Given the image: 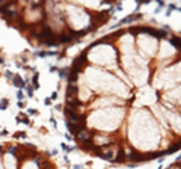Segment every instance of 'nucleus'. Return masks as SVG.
<instances>
[{
    "mask_svg": "<svg viewBox=\"0 0 181 169\" xmlns=\"http://www.w3.org/2000/svg\"><path fill=\"white\" fill-rule=\"evenodd\" d=\"M12 83H14V86L15 88H18V89H23V88H26V82L18 76V74H15V76H12Z\"/></svg>",
    "mask_w": 181,
    "mask_h": 169,
    "instance_id": "nucleus-1",
    "label": "nucleus"
},
{
    "mask_svg": "<svg viewBox=\"0 0 181 169\" xmlns=\"http://www.w3.org/2000/svg\"><path fill=\"white\" fill-rule=\"evenodd\" d=\"M76 94H79V86H76V83H69L66 86V98L68 97H74Z\"/></svg>",
    "mask_w": 181,
    "mask_h": 169,
    "instance_id": "nucleus-2",
    "label": "nucleus"
},
{
    "mask_svg": "<svg viewBox=\"0 0 181 169\" xmlns=\"http://www.w3.org/2000/svg\"><path fill=\"white\" fill-rule=\"evenodd\" d=\"M137 18H140V14H134V15H130V17H125V18H122V20L118 23V26L127 24V23H133L134 20H137ZM118 26H116V27H118Z\"/></svg>",
    "mask_w": 181,
    "mask_h": 169,
    "instance_id": "nucleus-3",
    "label": "nucleus"
},
{
    "mask_svg": "<svg viewBox=\"0 0 181 169\" xmlns=\"http://www.w3.org/2000/svg\"><path fill=\"white\" fill-rule=\"evenodd\" d=\"M125 159H127V151H125L124 148H119L118 149V156H116V162L118 163H122Z\"/></svg>",
    "mask_w": 181,
    "mask_h": 169,
    "instance_id": "nucleus-4",
    "label": "nucleus"
},
{
    "mask_svg": "<svg viewBox=\"0 0 181 169\" xmlns=\"http://www.w3.org/2000/svg\"><path fill=\"white\" fill-rule=\"evenodd\" d=\"M169 41H171V44H172L174 47H177V48L181 50V39H180V38H171Z\"/></svg>",
    "mask_w": 181,
    "mask_h": 169,
    "instance_id": "nucleus-5",
    "label": "nucleus"
},
{
    "mask_svg": "<svg viewBox=\"0 0 181 169\" xmlns=\"http://www.w3.org/2000/svg\"><path fill=\"white\" fill-rule=\"evenodd\" d=\"M38 77H39L38 74H35L33 79H32V85H33V88H35V89H38V88H39V85H38Z\"/></svg>",
    "mask_w": 181,
    "mask_h": 169,
    "instance_id": "nucleus-6",
    "label": "nucleus"
},
{
    "mask_svg": "<svg viewBox=\"0 0 181 169\" xmlns=\"http://www.w3.org/2000/svg\"><path fill=\"white\" fill-rule=\"evenodd\" d=\"M8 106H9V101H8L6 98H3L2 101H0V110H5Z\"/></svg>",
    "mask_w": 181,
    "mask_h": 169,
    "instance_id": "nucleus-7",
    "label": "nucleus"
},
{
    "mask_svg": "<svg viewBox=\"0 0 181 169\" xmlns=\"http://www.w3.org/2000/svg\"><path fill=\"white\" fill-rule=\"evenodd\" d=\"M26 133H24V131H17V133H15V137L18 139V137H20V139H26Z\"/></svg>",
    "mask_w": 181,
    "mask_h": 169,
    "instance_id": "nucleus-8",
    "label": "nucleus"
},
{
    "mask_svg": "<svg viewBox=\"0 0 181 169\" xmlns=\"http://www.w3.org/2000/svg\"><path fill=\"white\" fill-rule=\"evenodd\" d=\"M60 146H62V149H63L65 153H69V151H72V149H74L72 146H68V145H65V143H62Z\"/></svg>",
    "mask_w": 181,
    "mask_h": 169,
    "instance_id": "nucleus-9",
    "label": "nucleus"
},
{
    "mask_svg": "<svg viewBox=\"0 0 181 169\" xmlns=\"http://www.w3.org/2000/svg\"><path fill=\"white\" fill-rule=\"evenodd\" d=\"M17 98H18V100H23V98H24L23 89H18V91H17Z\"/></svg>",
    "mask_w": 181,
    "mask_h": 169,
    "instance_id": "nucleus-10",
    "label": "nucleus"
},
{
    "mask_svg": "<svg viewBox=\"0 0 181 169\" xmlns=\"http://www.w3.org/2000/svg\"><path fill=\"white\" fill-rule=\"evenodd\" d=\"M27 113H29V115H38V112H36V109H29Z\"/></svg>",
    "mask_w": 181,
    "mask_h": 169,
    "instance_id": "nucleus-11",
    "label": "nucleus"
},
{
    "mask_svg": "<svg viewBox=\"0 0 181 169\" xmlns=\"http://www.w3.org/2000/svg\"><path fill=\"white\" fill-rule=\"evenodd\" d=\"M50 98H51V101H54V100H56V98H58V92H53Z\"/></svg>",
    "mask_w": 181,
    "mask_h": 169,
    "instance_id": "nucleus-12",
    "label": "nucleus"
},
{
    "mask_svg": "<svg viewBox=\"0 0 181 169\" xmlns=\"http://www.w3.org/2000/svg\"><path fill=\"white\" fill-rule=\"evenodd\" d=\"M155 2L158 3V6H160V8H165V2H163V0H155Z\"/></svg>",
    "mask_w": 181,
    "mask_h": 169,
    "instance_id": "nucleus-13",
    "label": "nucleus"
},
{
    "mask_svg": "<svg viewBox=\"0 0 181 169\" xmlns=\"http://www.w3.org/2000/svg\"><path fill=\"white\" fill-rule=\"evenodd\" d=\"M27 94H29L30 97H33V89L32 88H27Z\"/></svg>",
    "mask_w": 181,
    "mask_h": 169,
    "instance_id": "nucleus-14",
    "label": "nucleus"
},
{
    "mask_svg": "<svg viewBox=\"0 0 181 169\" xmlns=\"http://www.w3.org/2000/svg\"><path fill=\"white\" fill-rule=\"evenodd\" d=\"M5 76H6L8 79H12V72H11V71H6V74H5Z\"/></svg>",
    "mask_w": 181,
    "mask_h": 169,
    "instance_id": "nucleus-15",
    "label": "nucleus"
},
{
    "mask_svg": "<svg viewBox=\"0 0 181 169\" xmlns=\"http://www.w3.org/2000/svg\"><path fill=\"white\" fill-rule=\"evenodd\" d=\"M18 107H20V109H23V107H24V103H23L21 100H18Z\"/></svg>",
    "mask_w": 181,
    "mask_h": 169,
    "instance_id": "nucleus-16",
    "label": "nucleus"
},
{
    "mask_svg": "<svg viewBox=\"0 0 181 169\" xmlns=\"http://www.w3.org/2000/svg\"><path fill=\"white\" fill-rule=\"evenodd\" d=\"M136 3L140 5V3H148V0H136Z\"/></svg>",
    "mask_w": 181,
    "mask_h": 169,
    "instance_id": "nucleus-17",
    "label": "nucleus"
},
{
    "mask_svg": "<svg viewBox=\"0 0 181 169\" xmlns=\"http://www.w3.org/2000/svg\"><path fill=\"white\" fill-rule=\"evenodd\" d=\"M50 71L54 72V71H59V69H58V67H50Z\"/></svg>",
    "mask_w": 181,
    "mask_h": 169,
    "instance_id": "nucleus-18",
    "label": "nucleus"
},
{
    "mask_svg": "<svg viewBox=\"0 0 181 169\" xmlns=\"http://www.w3.org/2000/svg\"><path fill=\"white\" fill-rule=\"evenodd\" d=\"M45 104L50 106V104H51V98H47V100H45Z\"/></svg>",
    "mask_w": 181,
    "mask_h": 169,
    "instance_id": "nucleus-19",
    "label": "nucleus"
},
{
    "mask_svg": "<svg viewBox=\"0 0 181 169\" xmlns=\"http://www.w3.org/2000/svg\"><path fill=\"white\" fill-rule=\"evenodd\" d=\"M0 136H2V133H0Z\"/></svg>",
    "mask_w": 181,
    "mask_h": 169,
    "instance_id": "nucleus-20",
    "label": "nucleus"
}]
</instances>
